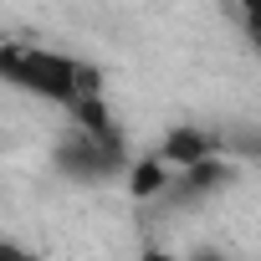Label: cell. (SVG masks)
Wrapping results in <instances>:
<instances>
[{
  "label": "cell",
  "mask_w": 261,
  "mask_h": 261,
  "mask_svg": "<svg viewBox=\"0 0 261 261\" xmlns=\"http://www.w3.org/2000/svg\"><path fill=\"white\" fill-rule=\"evenodd\" d=\"M154 154L179 174V169H195V164H205V159H215V154H225V149H220V134L195 128V123H179V128H169V134L159 139Z\"/></svg>",
  "instance_id": "cell-4"
},
{
  "label": "cell",
  "mask_w": 261,
  "mask_h": 261,
  "mask_svg": "<svg viewBox=\"0 0 261 261\" xmlns=\"http://www.w3.org/2000/svg\"><path fill=\"white\" fill-rule=\"evenodd\" d=\"M169 179H174V169H169L159 154L128 164V190H134L139 200H164V195H169Z\"/></svg>",
  "instance_id": "cell-6"
},
{
  "label": "cell",
  "mask_w": 261,
  "mask_h": 261,
  "mask_svg": "<svg viewBox=\"0 0 261 261\" xmlns=\"http://www.w3.org/2000/svg\"><path fill=\"white\" fill-rule=\"evenodd\" d=\"M190 261H225V256H215V251H195Z\"/></svg>",
  "instance_id": "cell-10"
},
{
  "label": "cell",
  "mask_w": 261,
  "mask_h": 261,
  "mask_svg": "<svg viewBox=\"0 0 261 261\" xmlns=\"http://www.w3.org/2000/svg\"><path fill=\"white\" fill-rule=\"evenodd\" d=\"M51 164L72 185H102V179L123 174L134 159H128V149H108L92 134H82V128H67V134L57 139V149H51Z\"/></svg>",
  "instance_id": "cell-2"
},
{
  "label": "cell",
  "mask_w": 261,
  "mask_h": 261,
  "mask_svg": "<svg viewBox=\"0 0 261 261\" xmlns=\"http://www.w3.org/2000/svg\"><path fill=\"white\" fill-rule=\"evenodd\" d=\"M236 159H225V154H215V159H205V164H195V169H179L174 179H169V205H200V200H215L220 190H230L236 185Z\"/></svg>",
  "instance_id": "cell-3"
},
{
  "label": "cell",
  "mask_w": 261,
  "mask_h": 261,
  "mask_svg": "<svg viewBox=\"0 0 261 261\" xmlns=\"http://www.w3.org/2000/svg\"><path fill=\"white\" fill-rule=\"evenodd\" d=\"M67 118H72V128L92 134L97 144H108V149H128L123 128H118V118H113V108H108V97H87V102H77Z\"/></svg>",
  "instance_id": "cell-5"
},
{
  "label": "cell",
  "mask_w": 261,
  "mask_h": 261,
  "mask_svg": "<svg viewBox=\"0 0 261 261\" xmlns=\"http://www.w3.org/2000/svg\"><path fill=\"white\" fill-rule=\"evenodd\" d=\"M220 149L236 164H261V123H230L220 134Z\"/></svg>",
  "instance_id": "cell-7"
},
{
  "label": "cell",
  "mask_w": 261,
  "mask_h": 261,
  "mask_svg": "<svg viewBox=\"0 0 261 261\" xmlns=\"http://www.w3.org/2000/svg\"><path fill=\"white\" fill-rule=\"evenodd\" d=\"M0 82L26 92V97L57 102L67 113L87 97H102V72L92 62L57 51V46H41V41H0Z\"/></svg>",
  "instance_id": "cell-1"
},
{
  "label": "cell",
  "mask_w": 261,
  "mask_h": 261,
  "mask_svg": "<svg viewBox=\"0 0 261 261\" xmlns=\"http://www.w3.org/2000/svg\"><path fill=\"white\" fill-rule=\"evenodd\" d=\"M0 261H36V256H26V251L11 246V241H0Z\"/></svg>",
  "instance_id": "cell-9"
},
{
  "label": "cell",
  "mask_w": 261,
  "mask_h": 261,
  "mask_svg": "<svg viewBox=\"0 0 261 261\" xmlns=\"http://www.w3.org/2000/svg\"><path fill=\"white\" fill-rule=\"evenodd\" d=\"M236 11H241L246 41H251V46H256V57H261V0H236Z\"/></svg>",
  "instance_id": "cell-8"
}]
</instances>
